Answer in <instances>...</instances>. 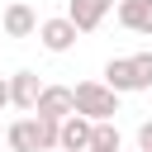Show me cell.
Returning <instances> with one entry per match:
<instances>
[{"label": "cell", "mask_w": 152, "mask_h": 152, "mask_svg": "<svg viewBox=\"0 0 152 152\" xmlns=\"http://www.w3.org/2000/svg\"><path fill=\"white\" fill-rule=\"evenodd\" d=\"M38 95H43V81H38L33 71H14V76H10V104H14V109H33Z\"/></svg>", "instance_id": "8992f818"}, {"label": "cell", "mask_w": 152, "mask_h": 152, "mask_svg": "<svg viewBox=\"0 0 152 152\" xmlns=\"http://www.w3.org/2000/svg\"><path fill=\"white\" fill-rule=\"evenodd\" d=\"M90 133H95V119H86V114L62 119V152H81V147H90Z\"/></svg>", "instance_id": "52a82bcc"}, {"label": "cell", "mask_w": 152, "mask_h": 152, "mask_svg": "<svg viewBox=\"0 0 152 152\" xmlns=\"http://www.w3.org/2000/svg\"><path fill=\"white\" fill-rule=\"evenodd\" d=\"M76 33H81V28H76L66 14H62V19H43V24H38V43H43L48 52H66V48H76Z\"/></svg>", "instance_id": "277c9868"}, {"label": "cell", "mask_w": 152, "mask_h": 152, "mask_svg": "<svg viewBox=\"0 0 152 152\" xmlns=\"http://www.w3.org/2000/svg\"><path fill=\"white\" fill-rule=\"evenodd\" d=\"M33 114H38V119H57V124L71 119V114H76V90H71V86H43Z\"/></svg>", "instance_id": "7a4b0ae2"}, {"label": "cell", "mask_w": 152, "mask_h": 152, "mask_svg": "<svg viewBox=\"0 0 152 152\" xmlns=\"http://www.w3.org/2000/svg\"><path fill=\"white\" fill-rule=\"evenodd\" d=\"M5 142H10L14 152H43V142H38V119L10 124V128H5Z\"/></svg>", "instance_id": "30bf717a"}, {"label": "cell", "mask_w": 152, "mask_h": 152, "mask_svg": "<svg viewBox=\"0 0 152 152\" xmlns=\"http://www.w3.org/2000/svg\"><path fill=\"white\" fill-rule=\"evenodd\" d=\"M81 152H90V147H81Z\"/></svg>", "instance_id": "2e32d148"}, {"label": "cell", "mask_w": 152, "mask_h": 152, "mask_svg": "<svg viewBox=\"0 0 152 152\" xmlns=\"http://www.w3.org/2000/svg\"><path fill=\"white\" fill-rule=\"evenodd\" d=\"M119 24L128 33H152V0H119Z\"/></svg>", "instance_id": "ba28073f"}, {"label": "cell", "mask_w": 152, "mask_h": 152, "mask_svg": "<svg viewBox=\"0 0 152 152\" xmlns=\"http://www.w3.org/2000/svg\"><path fill=\"white\" fill-rule=\"evenodd\" d=\"M104 86L109 90H138V76H133V57H109L104 62Z\"/></svg>", "instance_id": "9c48e42d"}, {"label": "cell", "mask_w": 152, "mask_h": 152, "mask_svg": "<svg viewBox=\"0 0 152 152\" xmlns=\"http://www.w3.org/2000/svg\"><path fill=\"white\" fill-rule=\"evenodd\" d=\"M0 24H5L10 38H33V33H38V14H33V5H24V0H10Z\"/></svg>", "instance_id": "5b68a950"}, {"label": "cell", "mask_w": 152, "mask_h": 152, "mask_svg": "<svg viewBox=\"0 0 152 152\" xmlns=\"http://www.w3.org/2000/svg\"><path fill=\"white\" fill-rule=\"evenodd\" d=\"M10 104V76H0V109Z\"/></svg>", "instance_id": "9a60e30c"}, {"label": "cell", "mask_w": 152, "mask_h": 152, "mask_svg": "<svg viewBox=\"0 0 152 152\" xmlns=\"http://www.w3.org/2000/svg\"><path fill=\"white\" fill-rule=\"evenodd\" d=\"M138 152H152V119L138 128Z\"/></svg>", "instance_id": "5bb4252c"}, {"label": "cell", "mask_w": 152, "mask_h": 152, "mask_svg": "<svg viewBox=\"0 0 152 152\" xmlns=\"http://www.w3.org/2000/svg\"><path fill=\"white\" fill-rule=\"evenodd\" d=\"M109 10H114V0H66V19H71L81 33H95Z\"/></svg>", "instance_id": "3957f363"}, {"label": "cell", "mask_w": 152, "mask_h": 152, "mask_svg": "<svg viewBox=\"0 0 152 152\" xmlns=\"http://www.w3.org/2000/svg\"><path fill=\"white\" fill-rule=\"evenodd\" d=\"M71 90H76V114H86L95 124H109L119 114V90H109L104 81H81Z\"/></svg>", "instance_id": "6da1fadb"}, {"label": "cell", "mask_w": 152, "mask_h": 152, "mask_svg": "<svg viewBox=\"0 0 152 152\" xmlns=\"http://www.w3.org/2000/svg\"><path fill=\"white\" fill-rule=\"evenodd\" d=\"M0 138H5V128H0Z\"/></svg>", "instance_id": "e0dca14e"}, {"label": "cell", "mask_w": 152, "mask_h": 152, "mask_svg": "<svg viewBox=\"0 0 152 152\" xmlns=\"http://www.w3.org/2000/svg\"><path fill=\"white\" fill-rule=\"evenodd\" d=\"M133 76H138V90H152V52L133 57Z\"/></svg>", "instance_id": "4fadbf2b"}, {"label": "cell", "mask_w": 152, "mask_h": 152, "mask_svg": "<svg viewBox=\"0 0 152 152\" xmlns=\"http://www.w3.org/2000/svg\"><path fill=\"white\" fill-rule=\"evenodd\" d=\"M33 119H38V114H33ZM38 142H43V152L62 147V124H57V119H38Z\"/></svg>", "instance_id": "7c38bea8"}, {"label": "cell", "mask_w": 152, "mask_h": 152, "mask_svg": "<svg viewBox=\"0 0 152 152\" xmlns=\"http://www.w3.org/2000/svg\"><path fill=\"white\" fill-rule=\"evenodd\" d=\"M90 152H119V128H114V124H95Z\"/></svg>", "instance_id": "8fae6325"}]
</instances>
